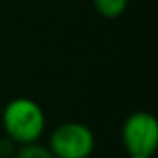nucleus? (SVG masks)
I'll return each instance as SVG.
<instances>
[{
    "mask_svg": "<svg viewBox=\"0 0 158 158\" xmlns=\"http://www.w3.org/2000/svg\"><path fill=\"white\" fill-rule=\"evenodd\" d=\"M2 128L6 138L17 145L39 141L47 128V115L34 99L17 97L2 110Z\"/></svg>",
    "mask_w": 158,
    "mask_h": 158,
    "instance_id": "nucleus-1",
    "label": "nucleus"
},
{
    "mask_svg": "<svg viewBox=\"0 0 158 158\" xmlns=\"http://www.w3.org/2000/svg\"><path fill=\"white\" fill-rule=\"evenodd\" d=\"M47 147L54 158H89L95 151V134L80 121H63L50 132Z\"/></svg>",
    "mask_w": 158,
    "mask_h": 158,
    "instance_id": "nucleus-2",
    "label": "nucleus"
},
{
    "mask_svg": "<svg viewBox=\"0 0 158 158\" xmlns=\"http://www.w3.org/2000/svg\"><path fill=\"white\" fill-rule=\"evenodd\" d=\"M121 141L128 152L152 156L158 147V121L151 112H132L121 127Z\"/></svg>",
    "mask_w": 158,
    "mask_h": 158,
    "instance_id": "nucleus-3",
    "label": "nucleus"
},
{
    "mask_svg": "<svg viewBox=\"0 0 158 158\" xmlns=\"http://www.w3.org/2000/svg\"><path fill=\"white\" fill-rule=\"evenodd\" d=\"M91 4L101 17L114 21V19H119L127 11L128 0H91Z\"/></svg>",
    "mask_w": 158,
    "mask_h": 158,
    "instance_id": "nucleus-4",
    "label": "nucleus"
},
{
    "mask_svg": "<svg viewBox=\"0 0 158 158\" xmlns=\"http://www.w3.org/2000/svg\"><path fill=\"white\" fill-rule=\"evenodd\" d=\"M15 158H54L50 149L39 141H32V143H24L19 145Z\"/></svg>",
    "mask_w": 158,
    "mask_h": 158,
    "instance_id": "nucleus-5",
    "label": "nucleus"
},
{
    "mask_svg": "<svg viewBox=\"0 0 158 158\" xmlns=\"http://www.w3.org/2000/svg\"><path fill=\"white\" fill-rule=\"evenodd\" d=\"M128 158H151V156H145V154H138V152H128Z\"/></svg>",
    "mask_w": 158,
    "mask_h": 158,
    "instance_id": "nucleus-6",
    "label": "nucleus"
}]
</instances>
